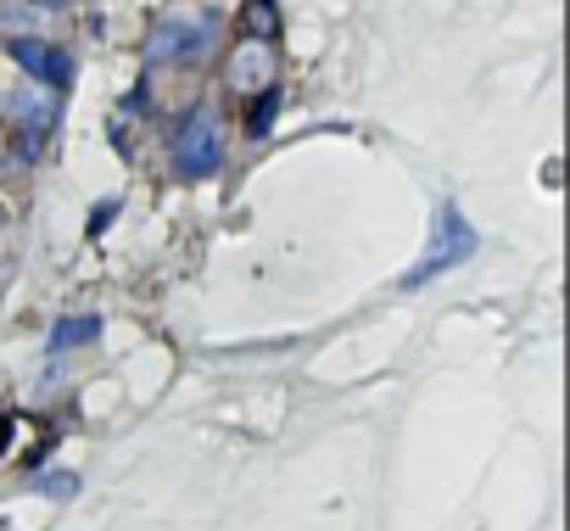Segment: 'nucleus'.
I'll return each instance as SVG.
<instances>
[{
    "label": "nucleus",
    "instance_id": "nucleus-5",
    "mask_svg": "<svg viewBox=\"0 0 570 531\" xmlns=\"http://www.w3.org/2000/svg\"><path fill=\"white\" fill-rule=\"evenodd\" d=\"M12 112H18V124H23V140H18V151H23V157H35V151H40V140H46V135H51V124H57V107H51L46 96L23 90V96L12 101Z\"/></svg>",
    "mask_w": 570,
    "mask_h": 531
},
{
    "label": "nucleus",
    "instance_id": "nucleus-8",
    "mask_svg": "<svg viewBox=\"0 0 570 531\" xmlns=\"http://www.w3.org/2000/svg\"><path fill=\"white\" fill-rule=\"evenodd\" d=\"M40 486H46V492H51V498H68V492H73V486H79V481H73V475H68V470H51V475H46V481H40Z\"/></svg>",
    "mask_w": 570,
    "mask_h": 531
},
{
    "label": "nucleus",
    "instance_id": "nucleus-3",
    "mask_svg": "<svg viewBox=\"0 0 570 531\" xmlns=\"http://www.w3.org/2000/svg\"><path fill=\"white\" fill-rule=\"evenodd\" d=\"M207 46H213V29L174 18V23H157V29H151L146 57H151V62H190V57H202Z\"/></svg>",
    "mask_w": 570,
    "mask_h": 531
},
{
    "label": "nucleus",
    "instance_id": "nucleus-9",
    "mask_svg": "<svg viewBox=\"0 0 570 531\" xmlns=\"http://www.w3.org/2000/svg\"><path fill=\"white\" fill-rule=\"evenodd\" d=\"M40 7H0V23H40Z\"/></svg>",
    "mask_w": 570,
    "mask_h": 531
},
{
    "label": "nucleus",
    "instance_id": "nucleus-6",
    "mask_svg": "<svg viewBox=\"0 0 570 531\" xmlns=\"http://www.w3.org/2000/svg\"><path fill=\"white\" fill-rule=\"evenodd\" d=\"M268 79H274L268 46H263V40H246V46L229 57V85H235V90H263Z\"/></svg>",
    "mask_w": 570,
    "mask_h": 531
},
{
    "label": "nucleus",
    "instance_id": "nucleus-4",
    "mask_svg": "<svg viewBox=\"0 0 570 531\" xmlns=\"http://www.w3.org/2000/svg\"><path fill=\"white\" fill-rule=\"evenodd\" d=\"M12 57H18L35 79H46V85H68V79H73V57L57 51V46H46V40H12Z\"/></svg>",
    "mask_w": 570,
    "mask_h": 531
},
{
    "label": "nucleus",
    "instance_id": "nucleus-10",
    "mask_svg": "<svg viewBox=\"0 0 570 531\" xmlns=\"http://www.w3.org/2000/svg\"><path fill=\"white\" fill-rule=\"evenodd\" d=\"M0 229H7V207H0Z\"/></svg>",
    "mask_w": 570,
    "mask_h": 531
},
{
    "label": "nucleus",
    "instance_id": "nucleus-2",
    "mask_svg": "<svg viewBox=\"0 0 570 531\" xmlns=\"http://www.w3.org/2000/svg\"><path fill=\"white\" fill-rule=\"evenodd\" d=\"M475 246H481V240H475V229L464 224V213H459V207H442V218H436V240H431V257L409 275V286H425L436 269H453V263H464Z\"/></svg>",
    "mask_w": 570,
    "mask_h": 531
},
{
    "label": "nucleus",
    "instance_id": "nucleus-7",
    "mask_svg": "<svg viewBox=\"0 0 570 531\" xmlns=\"http://www.w3.org/2000/svg\"><path fill=\"white\" fill-rule=\"evenodd\" d=\"M101 336V319H62L57 331H51V347H85V342H96Z\"/></svg>",
    "mask_w": 570,
    "mask_h": 531
},
{
    "label": "nucleus",
    "instance_id": "nucleus-1",
    "mask_svg": "<svg viewBox=\"0 0 570 531\" xmlns=\"http://www.w3.org/2000/svg\"><path fill=\"white\" fill-rule=\"evenodd\" d=\"M174 163H179L185 179L218 174V163H224V135H218V124H213L207 112H190V118L179 124V135H174Z\"/></svg>",
    "mask_w": 570,
    "mask_h": 531
}]
</instances>
